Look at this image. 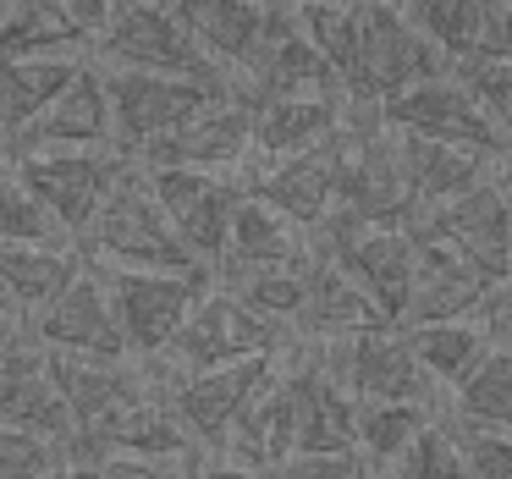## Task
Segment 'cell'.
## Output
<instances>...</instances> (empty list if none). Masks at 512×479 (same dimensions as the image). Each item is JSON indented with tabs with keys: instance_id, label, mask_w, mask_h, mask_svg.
<instances>
[{
	"instance_id": "obj_20",
	"label": "cell",
	"mask_w": 512,
	"mask_h": 479,
	"mask_svg": "<svg viewBox=\"0 0 512 479\" xmlns=\"http://www.w3.org/2000/svg\"><path fill=\"white\" fill-rule=\"evenodd\" d=\"M413 243H419V265H413V292H408V314H402V325L468 320V314L479 309V298H485L496 281H490L485 270H474L452 243H441V237L413 232Z\"/></svg>"
},
{
	"instance_id": "obj_1",
	"label": "cell",
	"mask_w": 512,
	"mask_h": 479,
	"mask_svg": "<svg viewBox=\"0 0 512 479\" xmlns=\"http://www.w3.org/2000/svg\"><path fill=\"white\" fill-rule=\"evenodd\" d=\"M452 72V61L391 6V0H353V56L342 72V100L347 111L375 116L391 94L413 89L424 78Z\"/></svg>"
},
{
	"instance_id": "obj_38",
	"label": "cell",
	"mask_w": 512,
	"mask_h": 479,
	"mask_svg": "<svg viewBox=\"0 0 512 479\" xmlns=\"http://www.w3.org/2000/svg\"><path fill=\"white\" fill-rule=\"evenodd\" d=\"M457 452L468 463V479H512V430H457Z\"/></svg>"
},
{
	"instance_id": "obj_26",
	"label": "cell",
	"mask_w": 512,
	"mask_h": 479,
	"mask_svg": "<svg viewBox=\"0 0 512 479\" xmlns=\"http://www.w3.org/2000/svg\"><path fill=\"white\" fill-rule=\"evenodd\" d=\"M309 254V232L292 226L281 210H270L265 199L243 193L232 210V232H226V259L215 276L226 270H270V265H292V259Z\"/></svg>"
},
{
	"instance_id": "obj_12",
	"label": "cell",
	"mask_w": 512,
	"mask_h": 479,
	"mask_svg": "<svg viewBox=\"0 0 512 479\" xmlns=\"http://www.w3.org/2000/svg\"><path fill=\"white\" fill-rule=\"evenodd\" d=\"M149 177V193H155L160 215L171 221L177 243L199 259L204 270H221L226 259V232H232V210L243 199L232 177H210V171H144Z\"/></svg>"
},
{
	"instance_id": "obj_49",
	"label": "cell",
	"mask_w": 512,
	"mask_h": 479,
	"mask_svg": "<svg viewBox=\"0 0 512 479\" xmlns=\"http://www.w3.org/2000/svg\"><path fill=\"white\" fill-rule=\"evenodd\" d=\"M501 358H507V364H512V347H507V353H501Z\"/></svg>"
},
{
	"instance_id": "obj_21",
	"label": "cell",
	"mask_w": 512,
	"mask_h": 479,
	"mask_svg": "<svg viewBox=\"0 0 512 479\" xmlns=\"http://www.w3.org/2000/svg\"><path fill=\"white\" fill-rule=\"evenodd\" d=\"M0 424L67 446L72 419H67V402H61L56 380H50V347L17 342L12 358L0 364Z\"/></svg>"
},
{
	"instance_id": "obj_3",
	"label": "cell",
	"mask_w": 512,
	"mask_h": 479,
	"mask_svg": "<svg viewBox=\"0 0 512 479\" xmlns=\"http://www.w3.org/2000/svg\"><path fill=\"white\" fill-rule=\"evenodd\" d=\"M292 342H298L292 331L259 320L254 309H243V303H237L232 292L221 287V281H215V287L204 292L199 303H193V314L182 320V331L171 336L166 353H160V358H144V364L160 375V386H171V380H182V375L221 369V364H237V358L287 353Z\"/></svg>"
},
{
	"instance_id": "obj_47",
	"label": "cell",
	"mask_w": 512,
	"mask_h": 479,
	"mask_svg": "<svg viewBox=\"0 0 512 479\" xmlns=\"http://www.w3.org/2000/svg\"><path fill=\"white\" fill-rule=\"evenodd\" d=\"M496 177L507 182V193H512V155H507V160H501V166H496Z\"/></svg>"
},
{
	"instance_id": "obj_19",
	"label": "cell",
	"mask_w": 512,
	"mask_h": 479,
	"mask_svg": "<svg viewBox=\"0 0 512 479\" xmlns=\"http://www.w3.org/2000/svg\"><path fill=\"white\" fill-rule=\"evenodd\" d=\"M171 6H177L188 39L226 83H237L254 67L259 45L270 34V0H171Z\"/></svg>"
},
{
	"instance_id": "obj_14",
	"label": "cell",
	"mask_w": 512,
	"mask_h": 479,
	"mask_svg": "<svg viewBox=\"0 0 512 479\" xmlns=\"http://www.w3.org/2000/svg\"><path fill=\"white\" fill-rule=\"evenodd\" d=\"M276 358L281 353H270V358H237V364L199 369V375H182V380H171V386H166L171 413L182 419V430L193 435V446H199V452H215V446L226 441V430L243 419V408L259 397V386L276 375Z\"/></svg>"
},
{
	"instance_id": "obj_33",
	"label": "cell",
	"mask_w": 512,
	"mask_h": 479,
	"mask_svg": "<svg viewBox=\"0 0 512 479\" xmlns=\"http://www.w3.org/2000/svg\"><path fill=\"white\" fill-rule=\"evenodd\" d=\"M446 61H468L474 56V39H479V6L485 0H391Z\"/></svg>"
},
{
	"instance_id": "obj_9",
	"label": "cell",
	"mask_w": 512,
	"mask_h": 479,
	"mask_svg": "<svg viewBox=\"0 0 512 479\" xmlns=\"http://www.w3.org/2000/svg\"><path fill=\"white\" fill-rule=\"evenodd\" d=\"M380 127L391 133H408V138H435V144H457V149H474V155H512V144L490 127V116L474 105V94L463 89L457 72H441V78H424L413 89L391 94L386 105L375 111Z\"/></svg>"
},
{
	"instance_id": "obj_17",
	"label": "cell",
	"mask_w": 512,
	"mask_h": 479,
	"mask_svg": "<svg viewBox=\"0 0 512 479\" xmlns=\"http://www.w3.org/2000/svg\"><path fill=\"white\" fill-rule=\"evenodd\" d=\"M34 342L50 353H72V358H133L116 325L111 292H105L100 270H83L56 303L34 314Z\"/></svg>"
},
{
	"instance_id": "obj_42",
	"label": "cell",
	"mask_w": 512,
	"mask_h": 479,
	"mask_svg": "<svg viewBox=\"0 0 512 479\" xmlns=\"http://www.w3.org/2000/svg\"><path fill=\"white\" fill-rule=\"evenodd\" d=\"M61 6H67V12H72V23H78L83 34L94 39V34H100V28L116 17V6H122V0H61Z\"/></svg>"
},
{
	"instance_id": "obj_50",
	"label": "cell",
	"mask_w": 512,
	"mask_h": 479,
	"mask_svg": "<svg viewBox=\"0 0 512 479\" xmlns=\"http://www.w3.org/2000/svg\"><path fill=\"white\" fill-rule=\"evenodd\" d=\"M0 17H6V0H0Z\"/></svg>"
},
{
	"instance_id": "obj_23",
	"label": "cell",
	"mask_w": 512,
	"mask_h": 479,
	"mask_svg": "<svg viewBox=\"0 0 512 479\" xmlns=\"http://www.w3.org/2000/svg\"><path fill=\"white\" fill-rule=\"evenodd\" d=\"M347 100L342 94H276L254 105V155L248 160H287L320 149L342 133Z\"/></svg>"
},
{
	"instance_id": "obj_31",
	"label": "cell",
	"mask_w": 512,
	"mask_h": 479,
	"mask_svg": "<svg viewBox=\"0 0 512 479\" xmlns=\"http://www.w3.org/2000/svg\"><path fill=\"white\" fill-rule=\"evenodd\" d=\"M441 419V402H358L353 419V452L364 463H397L430 424Z\"/></svg>"
},
{
	"instance_id": "obj_18",
	"label": "cell",
	"mask_w": 512,
	"mask_h": 479,
	"mask_svg": "<svg viewBox=\"0 0 512 479\" xmlns=\"http://www.w3.org/2000/svg\"><path fill=\"white\" fill-rule=\"evenodd\" d=\"M23 149H116V122H111V89H105V67L89 61L67 89L56 94L34 127L6 138V155Z\"/></svg>"
},
{
	"instance_id": "obj_5",
	"label": "cell",
	"mask_w": 512,
	"mask_h": 479,
	"mask_svg": "<svg viewBox=\"0 0 512 479\" xmlns=\"http://www.w3.org/2000/svg\"><path fill=\"white\" fill-rule=\"evenodd\" d=\"M309 353L353 402H446L419 369L402 325H375L342 342H309Z\"/></svg>"
},
{
	"instance_id": "obj_35",
	"label": "cell",
	"mask_w": 512,
	"mask_h": 479,
	"mask_svg": "<svg viewBox=\"0 0 512 479\" xmlns=\"http://www.w3.org/2000/svg\"><path fill=\"white\" fill-rule=\"evenodd\" d=\"M386 468H397L402 479H468V463H463V452H457V435L446 419H435L430 430Z\"/></svg>"
},
{
	"instance_id": "obj_6",
	"label": "cell",
	"mask_w": 512,
	"mask_h": 479,
	"mask_svg": "<svg viewBox=\"0 0 512 479\" xmlns=\"http://www.w3.org/2000/svg\"><path fill=\"white\" fill-rule=\"evenodd\" d=\"M309 248L347 270L358 287L375 298V309L391 325H402L413 292V265H419V243L408 226H353L342 215H325L309 232Z\"/></svg>"
},
{
	"instance_id": "obj_2",
	"label": "cell",
	"mask_w": 512,
	"mask_h": 479,
	"mask_svg": "<svg viewBox=\"0 0 512 479\" xmlns=\"http://www.w3.org/2000/svg\"><path fill=\"white\" fill-rule=\"evenodd\" d=\"M83 259H105V270H204L188 248L177 243L171 221L160 215L155 193H149L144 166H127L105 204L94 210L89 232L78 237Z\"/></svg>"
},
{
	"instance_id": "obj_4",
	"label": "cell",
	"mask_w": 512,
	"mask_h": 479,
	"mask_svg": "<svg viewBox=\"0 0 512 479\" xmlns=\"http://www.w3.org/2000/svg\"><path fill=\"white\" fill-rule=\"evenodd\" d=\"M100 67L116 72H160V78H193L232 89L221 72L204 61V50L188 39L171 0H122L116 17L100 28Z\"/></svg>"
},
{
	"instance_id": "obj_29",
	"label": "cell",
	"mask_w": 512,
	"mask_h": 479,
	"mask_svg": "<svg viewBox=\"0 0 512 479\" xmlns=\"http://www.w3.org/2000/svg\"><path fill=\"white\" fill-rule=\"evenodd\" d=\"M408 331V347L419 358V369L435 380V391H457L479 364L490 358V342L474 320H430V325H402Z\"/></svg>"
},
{
	"instance_id": "obj_39",
	"label": "cell",
	"mask_w": 512,
	"mask_h": 479,
	"mask_svg": "<svg viewBox=\"0 0 512 479\" xmlns=\"http://www.w3.org/2000/svg\"><path fill=\"white\" fill-rule=\"evenodd\" d=\"M199 457H155V452H111L100 457L105 479H182Z\"/></svg>"
},
{
	"instance_id": "obj_46",
	"label": "cell",
	"mask_w": 512,
	"mask_h": 479,
	"mask_svg": "<svg viewBox=\"0 0 512 479\" xmlns=\"http://www.w3.org/2000/svg\"><path fill=\"white\" fill-rule=\"evenodd\" d=\"M353 479H402V474H397V468H380V463H358Z\"/></svg>"
},
{
	"instance_id": "obj_15",
	"label": "cell",
	"mask_w": 512,
	"mask_h": 479,
	"mask_svg": "<svg viewBox=\"0 0 512 479\" xmlns=\"http://www.w3.org/2000/svg\"><path fill=\"white\" fill-rule=\"evenodd\" d=\"M336 160H342V133L331 144L303 149V155H287V160H248L237 171V188L265 199L270 210H281L292 226L314 232L336 210Z\"/></svg>"
},
{
	"instance_id": "obj_36",
	"label": "cell",
	"mask_w": 512,
	"mask_h": 479,
	"mask_svg": "<svg viewBox=\"0 0 512 479\" xmlns=\"http://www.w3.org/2000/svg\"><path fill=\"white\" fill-rule=\"evenodd\" d=\"M452 72L463 78V89L474 94L479 111L490 116V127L512 144V61H463Z\"/></svg>"
},
{
	"instance_id": "obj_37",
	"label": "cell",
	"mask_w": 512,
	"mask_h": 479,
	"mask_svg": "<svg viewBox=\"0 0 512 479\" xmlns=\"http://www.w3.org/2000/svg\"><path fill=\"white\" fill-rule=\"evenodd\" d=\"M61 463H67V446L0 424V479H50Z\"/></svg>"
},
{
	"instance_id": "obj_22",
	"label": "cell",
	"mask_w": 512,
	"mask_h": 479,
	"mask_svg": "<svg viewBox=\"0 0 512 479\" xmlns=\"http://www.w3.org/2000/svg\"><path fill=\"white\" fill-rule=\"evenodd\" d=\"M375 325H391L386 314L375 309V298H369L336 259H325L309 248V292H303L298 325H292L298 342H342V336L375 331Z\"/></svg>"
},
{
	"instance_id": "obj_8",
	"label": "cell",
	"mask_w": 512,
	"mask_h": 479,
	"mask_svg": "<svg viewBox=\"0 0 512 479\" xmlns=\"http://www.w3.org/2000/svg\"><path fill=\"white\" fill-rule=\"evenodd\" d=\"M133 166L122 149H23L12 155V177L67 226L72 237L89 232L94 210L105 204V193L116 188V177Z\"/></svg>"
},
{
	"instance_id": "obj_25",
	"label": "cell",
	"mask_w": 512,
	"mask_h": 479,
	"mask_svg": "<svg viewBox=\"0 0 512 479\" xmlns=\"http://www.w3.org/2000/svg\"><path fill=\"white\" fill-rule=\"evenodd\" d=\"M397 149H402V171H408V188H413V215L463 199L474 182H485L496 171L490 155H474V149H457V144H435V138L397 133Z\"/></svg>"
},
{
	"instance_id": "obj_24",
	"label": "cell",
	"mask_w": 512,
	"mask_h": 479,
	"mask_svg": "<svg viewBox=\"0 0 512 479\" xmlns=\"http://www.w3.org/2000/svg\"><path fill=\"white\" fill-rule=\"evenodd\" d=\"M215 452L243 468H259V474H270V468H281L292 457V386H287L281 358H276V375L259 386V397L243 408V419L226 430V441Z\"/></svg>"
},
{
	"instance_id": "obj_41",
	"label": "cell",
	"mask_w": 512,
	"mask_h": 479,
	"mask_svg": "<svg viewBox=\"0 0 512 479\" xmlns=\"http://www.w3.org/2000/svg\"><path fill=\"white\" fill-rule=\"evenodd\" d=\"M364 457L358 452H298L276 468L281 479H353Z\"/></svg>"
},
{
	"instance_id": "obj_27",
	"label": "cell",
	"mask_w": 512,
	"mask_h": 479,
	"mask_svg": "<svg viewBox=\"0 0 512 479\" xmlns=\"http://www.w3.org/2000/svg\"><path fill=\"white\" fill-rule=\"evenodd\" d=\"M83 67V56H0V133L17 138L34 127Z\"/></svg>"
},
{
	"instance_id": "obj_7",
	"label": "cell",
	"mask_w": 512,
	"mask_h": 479,
	"mask_svg": "<svg viewBox=\"0 0 512 479\" xmlns=\"http://www.w3.org/2000/svg\"><path fill=\"white\" fill-rule=\"evenodd\" d=\"M116 325L133 358H160L193 303L215 287V270H100Z\"/></svg>"
},
{
	"instance_id": "obj_16",
	"label": "cell",
	"mask_w": 512,
	"mask_h": 479,
	"mask_svg": "<svg viewBox=\"0 0 512 479\" xmlns=\"http://www.w3.org/2000/svg\"><path fill=\"white\" fill-rule=\"evenodd\" d=\"M50 380H56L61 402H67L72 435L94 430L100 419L133 408L138 397H149L160 386L144 358H72V353H50Z\"/></svg>"
},
{
	"instance_id": "obj_11",
	"label": "cell",
	"mask_w": 512,
	"mask_h": 479,
	"mask_svg": "<svg viewBox=\"0 0 512 479\" xmlns=\"http://www.w3.org/2000/svg\"><path fill=\"white\" fill-rule=\"evenodd\" d=\"M507 160V155H501ZM496 160V166H501ZM408 232H424V237H441L452 243L457 254L468 259L474 270H485L490 281H507L512 276V193L507 182L490 171L485 182L463 193V199L441 204V210H424L408 221Z\"/></svg>"
},
{
	"instance_id": "obj_48",
	"label": "cell",
	"mask_w": 512,
	"mask_h": 479,
	"mask_svg": "<svg viewBox=\"0 0 512 479\" xmlns=\"http://www.w3.org/2000/svg\"><path fill=\"white\" fill-rule=\"evenodd\" d=\"M182 479H199V463H193V468H188V474H182Z\"/></svg>"
},
{
	"instance_id": "obj_44",
	"label": "cell",
	"mask_w": 512,
	"mask_h": 479,
	"mask_svg": "<svg viewBox=\"0 0 512 479\" xmlns=\"http://www.w3.org/2000/svg\"><path fill=\"white\" fill-rule=\"evenodd\" d=\"M50 479H105V468L89 463V457H67V463H61Z\"/></svg>"
},
{
	"instance_id": "obj_45",
	"label": "cell",
	"mask_w": 512,
	"mask_h": 479,
	"mask_svg": "<svg viewBox=\"0 0 512 479\" xmlns=\"http://www.w3.org/2000/svg\"><path fill=\"white\" fill-rule=\"evenodd\" d=\"M17 342H23V331H17V314H0V364L12 358Z\"/></svg>"
},
{
	"instance_id": "obj_34",
	"label": "cell",
	"mask_w": 512,
	"mask_h": 479,
	"mask_svg": "<svg viewBox=\"0 0 512 479\" xmlns=\"http://www.w3.org/2000/svg\"><path fill=\"white\" fill-rule=\"evenodd\" d=\"M0 243H23V248H78V237L12 177L0 171Z\"/></svg>"
},
{
	"instance_id": "obj_40",
	"label": "cell",
	"mask_w": 512,
	"mask_h": 479,
	"mask_svg": "<svg viewBox=\"0 0 512 479\" xmlns=\"http://www.w3.org/2000/svg\"><path fill=\"white\" fill-rule=\"evenodd\" d=\"M468 320L485 331V342H490V353H507L512 347V276L507 281H496V287L479 298V309L468 314Z\"/></svg>"
},
{
	"instance_id": "obj_28",
	"label": "cell",
	"mask_w": 512,
	"mask_h": 479,
	"mask_svg": "<svg viewBox=\"0 0 512 479\" xmlns=\"http://www.w3.org/2000/svg\"><path fill=\"white\" fill-rule=\"evenodd\" d=\"M78 248H23V243H0V292L17 303L23 314H39L45 303H56L72 281L83 276Z\"/></svg>"
},
{
	"instance_id": "obj_13",
	"label": "cell",
	"mask_w": 512,
	"mask_h": 479,
	"mask_svg": "<svg viewBox=\"0 0 512 479\" xmlns=\"http://www.w3.org/2000/svg\"><path fill=\"white\" fill-rule=\"evenodd\" d=\"M248 155H254V111H248L237 94H221V100H210L193 122H182L177 133L149 144L133 166H144V171H160V166L210 171V177L237 182V171L248 166Z\"/></svg>"
},
{
	"instance_id": "obj_10",
	"label": "cell",
	"mask_w": 512,
	"mask_h": 479,
	"mask_svg": "<svg viewBox=\"0 0 512 479\" xmlns=\"http://www.w3.org/2000/svg\"><path fill=\"white\" fill-rule=\"evenodd\" d=\"M105 89H111L116 149H122L127 160H138L149 144L177 133L182 122H193L210 100L232 94V89H215V83L160 78V72H116V67H105Z\"/></svg>"
},
{
	"instance_id": "obj_30",
	"label": "cell",
	"mask_w": 512,
	"mask_h": 479,
	"mask_svg": "<svg viewBox=\"0 0 512 479\" xmlns=\"http://www.w3.org/2000/svg\"><path fill=\"white\" fill-rule=\"evenodd\" d=\"M89 34L72 23L61 0H6L0 56H83Z\"/></svg>"
},
{
	"instance_id": "obj_32",
	"label": "cell",
	"mask_w": 512,
	"mask_h": 479,
	"mask_svg": "<svg viewBox=\"0 0 512 479\" xmlns=\"http://www.w3.org/2000/svg\"><path fill=\"white\" fill-rule=\"evenodd\" d=\"M441 419L457 430H512V364L490 353L457 391H446Z\"/></svg>"
},
{
	"instance_id": "obj_43",
	"label": "cell",
	"mask_w": 512,
	"mask_h": 479,
	"mask_svg": "<svg viewBox=\"0 0 512 479\" xmlns=\"http://www.w3.org/2000/svg\"><path fill=\"white\" fill-rule=\"evenodd\" d=\"M199 479H265V474H259V468L232 463V457H221V452H204L199 457Z\"/></svg>"
}]
</instances>
